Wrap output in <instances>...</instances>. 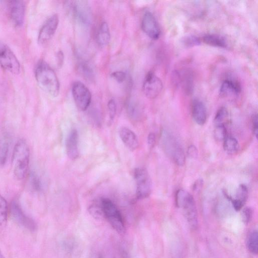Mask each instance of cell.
Listing matches in <instances>:
<instances>
[{"label":"cell","instance_id":"cell-1","mask_svg":"<svg viewBox=\"0 0 258 258\" xmlns=\"http://www.w3.org/2000/svg\"><path fill=\"white\" fill-rule=\"evenodd\" d=\"M34 74L38 84L44 92L53 97L58 96L60 88L58 79L54 70L46 61H38Z\"/></svg>","mask_w":258,"mask_h":258},{"label":"cell","instance_id":"cell-2","mask_svg":"<svg viewBox=\"0 0 258 258\" xmlns=\"http://www.w3.org/2000/svg\"><path fill=\"white\" fill-rule=\"evenodd\" d=\"M30 150L23 139H20L15 144L12 154V166L15 177L19 180L26 176L29 167Z\"/></svg>","mask_w":258,"mask_h":258},{"label":"cell","instance_id":"cell-3","mask_svg":"<svg viewBox=\"0 0 258 258\" xmlns=\"http://www.w3.org/2000/svg\"><path fill=\"white\" fill-rule=\"evenodd\" d=\"M175 202L177 206L182 208L184 216L191 228L196 229L198 224V213L192 196L188 191L179 189L175 195Z\"/></svg>","mask_w":258,"mask_h":258},{"label":"cell","instance_id":"cell-4","mask_svg":"<svg viewBox=\"0 0 258 258\" xmlns=\"http://www.w3.org/2000/svg\"><path fill=\"white\" fill-rule=\"evenodd\" d=\"M103 218L117 232L123 233L125 230L122 216L115 205L109 199L103 198L100 200Z\"/></svg>","mask_w":258,"mask_h":258},{"label":"cell","instance_id":"cell-5","mask_svg":"<svg viewBox=\"0 0 258 258\" xmlns=\"http://www.w3.org/2000/svg\"><path fill=\"white\" fill-rule=\"evenodd\" d=\"M161 144L165 153L179 166L185 163V154L181 145L176 139L166 131L161 135Z\"/></svg>","mask_w":258,"mask_h":258},{"label":"cell","instance_id":"cell-6","mask_svg":"<svg viewBox=\"0 0 258 258\" xmlns=\"http://www.w3.org/2000/svg\"><path fill=\"white\" fill-rule=\"evenodd\" d=\"M134 178L136 183V197L138 199L148 198L152 191V181L146 169L138 167L135 169Z\"/></svg>","mask_w":258,"mask_h":258},{"label":"cell","instance_id":"cell-7","mask_svg":"<svg viewBox=\"0 0 258 258\" xmlns=\"http://www.w3.org/2000/svg\"><path fill=\"white\" fill-rule=\"evenodd\" d=\"M0 66L13 74H18L21 70L20 63L11 48L0 41Z\"/></svg>","mask_w":258,"mask_h":258},{"label":"cell","instance_id":"cell-8","mask_svg":"<svg viewBox=\"0 0 258 258\" xmlns=\"http://www.w3.org/2000/svg\"><path fill=\"white\" fill-rule=\"evenodd\" d=\"M72 92L75 104L79 109L86 110L91 101V94L88 88L80 81L74 82Z\"/></svg>","mask_w":258,"mask_h":258},{"label":"cell","instance_id":"cell-9","mask_svg":"<svg viewBox=\"0 0 258 258\" xmlns=\"http://www.w3.org/2000/svg\"><path fill=\"white\" fill-rule=\"evenodd\" d=\"M71 8L73 16L79 23L85 26L90 24L92 21V13L87 2H73Z\"/></svg>","mask_w":258,"mask_h":258},{"label":"cell","instance_id":"cell-10","mask_svg":"<svg viewBox=\"0 0 258 258\" xmlns=\"http://www.w3.org/2000/svg\"><path fill=\"white\" fill-rule=\"evenodd\" d=\"M163 89L162 81L153 72H149L145 77L143 85V91L150 99L156 98Z\"/></svg>","mask_w":258,"mask_h":258},{"label":"cell","instance_id":"cell-11","mask_svg":"<svg viewBox=\"0 0 258 258\" xmlns=\"http://www.w3.org/2000/svg\"><path fill=\"white\" fill-rule=\"evenodd\" d=\"M59 22L57 14H53L48 18L40 29L38 41L41 44L48 42L55 33Z\"/></svg>","mask_w":258,"mask_h":258},{"label":"cell","instance_id":"cell-12","mask_svg":"<svg viewBox=\"0 0 258 258\" xmlns=\"http://www.w3.org/2000/svg\"><path fill=\"white\" fill-rule=\"evenodd\" d=\"M10 18L16 27H21L24 23L26 5L23 1H11L9 3Z\"/></svg>","mask_w":258,"mask_h":258},{"label":"cell","instance_id":"cell-13","mask_svg":"<svg viewBox=\"0 0 258 258\" xmlns=\"http://www.w3.org/2000/svg\"><path fill=\"white\" fill-rule=\"evenodd\" d=\"M141 27L144 32L152 39H157L160 35V29L154 15L149 12L143 17Z\"/></svg>","mask_w":258,"mask_h":258},{"label":"cell","instance_id":"cell-14","mask_svg":"<svg viewBox=\"0 0 258 258\" xmlns=\"http://www.w3.org/2000/svg\"><path fill=\"white\" fill-rule=\"evenodd\" d=\"M11 213L14 220L19 224L30 230L36 229V224L28 217L16 202H13L11 206Z\"/></svg>","mask_w":258,"mask_h":258},{"label":"cell","instance_id":"cell-15","mask_svg":"<svg viewBox=\"0 0 258 258\" xmlns=\"http://www.w3.org/2000/svg\"><path fill=\"white\" fill-rule=\"evenodd\" d=\"M66 150L67 156L70 159L75 160L78 157V134L76 129L72 130L68 136Z\"/></svg>","mask_w":258,"mask_h":258},{"label":"cell","instance_id":"cell-16","mask_svg":"<svg viewBox=\"0 0 258 258\" xmlns=\"http://www.w3.org/2000/svg\"><path fill=\"white\" fill-rule=\"evenodd\" d=\"M119 137L125 145L131 151L136 150L139 147V140L137 135L130 128L123 126L119 131Z\"/></svg>","mask_w":258,"mask_h":258},{"label":"cell","instance_id":"cell-17","mask_svg":"<svg viewBox=\"0 0 258 258\" xmlns=\"http://www.w3.org/2000/svg\"><path fill=\"white\" fill-rule=\"evenodd\" d=\"M192 116L195 121L199 125L204 124L207 120V110L204 104L200 100L195 99L191 105Z\"/></svg>","mask_w":258,"mask_h":258},{"label":"cell","instance_id":"cell-18","mask_svg":"<svg viewBox=\"0 0 258 258\" xmlns=\"http://www.w3.org/2000/svg\"><path fill=\"white\" fill-rule=\"evenodd\" d=\"M240 92L241 87L238 82L229 79L223 82L220 89V94L223 97L237 96Z\"/></svg>","mask_w":258,"mask_h":258},{"label":"cell","instance_id":"cell-19","mask_svg":"<svg viewBox=\"0 0 258 258\" xmlns=\"http://www.w3.org/2000/svg\"><path fill=\"white\" fill-rule=\"evenodd\" d=\"M110 40V33L108 24L106 22L101 23L97 33L96 41L100 47H103L108 44Z\"/></svg>","mask_w":258,"mask_h":258},{"label":"cell","instance_id":"cell-20","mask_svg":"<svg viewBox=\"0 0 258 258\" xmlns=\"http://www.w3.org/2000/svg\"><path fill=\"white\" fill-rule=\"evenodd\" d=\"M202 40L204 43L213 47L225 48L227 45L225 39L216 34H206L203 36Z\"/></svg>","mask_w":258,"mask_h":258},{"label":"cell","instance_id":"cell-21","mask_svg":"<svg viewBox=\"0 0 258 258\" xmlns=\"http://www.w3.org/2000/svg\"><path fill=\"white\" fill-rule=\"evenodd\" d=\"M9 139L5 136L0 139V166H3L7 160L9 150Z\"/></svg>","mask_w":258,"mask_h":258},{"label":"cell","instance_id":"cell-22","mask_svg":"<svg viewBox=\"0 0 258 258\" xmlns=\"http://www.w3.org/2000/svg\"><path fill=\"white\" fill-rule=\"evenodd\" d=\"M229 119V112L224 107H221L217 111L214 118L215 126H225Z\"/></svg>","mask_w":258,"mask_h":258},{"label":"cell","instance_id":"cell-23","mask_svg":"<svg viewBox=\"0 0 258 258\" xmlns=\"http://www.w3.org/2000/svg\"><path fill=\"white\" fill-rule=\"evenodd\" d=\"M223 141V148L227 153L233 154L238 150L239 144L235 138L227 136Z\"/></svg>","mask_w":258,"mask_h":258},{"label":"cell","instance_id":"cell-24","mask_svg":"<svg viewBox=\"0 0 258 258\" xmlns=\"http://www.w3.org/2000/svg\"><path fill=\"white\" fill-rule=\"evenodd\" d=\"M247 246L249 251L253 254L258 252V234L256 230L250 233L247 240Z\"/></svg>","mask_w":258,"mask_h":258},{"label":"cell","instance_id":"cell-25","mask_svg":"<svg viewBox=\"0 0 258 258\" xmlns=\"http://www.w3.org/2000/svg\"><path fill=\"white\" fill-rule=\"evenodd\" d=\"M8 213V206L6 200L0 195V226L6 223Z\"/></svg>","mask_w":258,"mask_h":258},{"label":"cell","instance_id":"cell-26","mask_svg":"<svg viewBox=\"0 0 258 258\" xmlns=\"http://www.w3.org/2000/svg\"><path fill=\"white\" fill-rule=\"evenodd\" d=\"M29 183L31 189L35 192H39L41 189V183L39 176L34 172L29 175Z\"/></svg>","mask_w":258,"mask_h":258},{"label":"cell","instance_id":"cell-27","mask_svg":"<svg viewBox=\"0 0 258 258\" xmlns=\"http://www.w3.org/2000/svg\"><path fill=\"white\" fill-rule=\"evenodd\" d=\"M248 197V189L246 186L244 184H241L238 186L235 198L237 200L244 205Z\"/></svg>","mask_w":258,"mask_h":258},{"label":"cell","instance_id":"cell-28","mask_svg":"<svg viewBox=\"0 0 258 258\" xmlns=\"http://www.w3.org/2000/svg\"><path fill=\"white\" fill-rule=\"evenodd\" d=\"M181 42L185 46L192 47L200 45L201 40L196 36L190 35L183 37Z\"/></svg>","mask_w":258,"mask_h":258},{"label":"cell","instance_id":"cell-29","mask_svg":"<svg viewBox=\"0 0 258 258\" xmlns=\"http://www.w3.org/2000/svg\"><path fill=\"white\" fill-rule=\"evenodd\" d=\"M90 214L95 218H103V212L100 202L95 203L90 206L88 209Z\"/></svg>","mask_w":258,"mask_h":258},{"label":"cell","instance_id":"cell-30","mask_svg":"<svg viewBox=\"0 0 258 258\" xmlns=\"http://www.w3.org/2000/svg\"><path fill=\"white\" fill-rule=\"evenodd\" d=\"M127 112L133 119H137L140 116V109L137 104L133 101H130L126 106Z\"/></svg>","mask_w":258,"mask_h":258},{"label":"cell","instance_id":"cell-31","mask_svg":"<svg viewBox=\"0 0 258 258\" xmlns=\"http://www.w3.org/2000/svg\"><path fill=\"white\" fill-rule=\"evenodd\" d=\"M79 70L82 75L86 79H91L93 77V69L87 62H81L79 66Z\"/></svg>","mask_w":258,"mask_h":258},{"label":"cell","instance_id":"cell-32","mask_svg":"<svg viewBox=\"0 0 258 258\" xmlns=\"http://www.w3.org/2000/svg\"><path fill=\"white\" fill-rule=\"evenodd\" d=\"M214 135L217 140L219 141H224L227 136L225 126H215Z\"/></svg>","mask_w":258,"mask_h":258},{"label":"cell","instance_id":"cell-33","mask_svg":"<svg viewBox=\"0 0 258 258\" xmlns=\"http://www.w3.org/2000/svg\"><path fill=\"white\" fill-rule=\"evenodd\" d=\"M109 119L113 120L116 113V104L115 100L111 99L109 100L107 104Z\"/></svg>","mask_w":258,"mask_h":258},{"label":"cell","instance_id":"cell-34","mask_svg":"<svg viewBox=\"0 0 258 258\" xmlns=\"http://www.w3.org/2000/svg\"><path fill=\"white\" fill-rule=\"evenodd\" d=\"M252 211L250 207H245L242 209L241 212L242 219L245 224L248 223L251 219Z\"/></svg>","mask_w":258,"mask_h":258},{"label":"cell","instance_id":"cell-35","mask_svg":"<svg viewBox=\"0 0 258 258\" xmlns=\"http://www.w3.org/2000/svg\"><path fill=\"white\" fill-rule=\"evenodd\" d=\"M111 77L118 83H122L126 79V74L122 71H115L111 73Z\"/></svg>","mask_w":258,"mask_h":258},{"label":"cell","instance_id":"cell-36","mask_svg":"<svg viewBox=\"0 0 258 258\" xmlns=\"http://www.w3.org/2000/svg\"><path fill=\"white\" fill-rule=\"evenodd\" d=\"M257 115L253 114L252 116V131L255 138L257 139L258 135V120Z\"/></svg>","mask_w":258,"mask_h":258},{"label":"cell","instance_id":"cell-37","mask_svg":"<svg viewBox=\"0 0 258 258\" xmlns=\"http://www.w3.org/2000/svg\"><path fill=\"white\" fill-rule=\"evenodd\" d=\"M198 150L194 145L189 146L187 150V155L191 158H196L198 156Z\"/></svg>","mask_w":258,"mask_h":258},{"label":"cell","instance_id":"cell-38","mask_svg":"<svg viewBox=\"0 0 258 258\" xmlns=\"http://www.w3.org/2000/svg\"><path fill=\"white\" fill-rule=\"evenodd\" d=\"M203 180L202 179H197L193 184L192 189L196 192L200 191L203 185Z\"/></svg>","mask_w":258,"mask_h":258},{"label":"cell","instance_id":"cell-39","mask_svg":"<svg viewBox=\"0 0 258 258\" xmlns=\"http://www.w3.org/2000/svg\"><path fill=\"white\" fill-rule=\"evenodd\" d=\"M56 61L58 67H61L63 64L64 60V54L62 51H58L56 55Z\"/></svg>","mask_w":258,"mask_h":258},{"label":"cell","instance_id":"cell-40","mask_svg":"<svg viewBox=\"0 0 258 258\" xmlns=\"http://www.w3.org/2000/svg\"><path fill=\"white\" fill-rule=\"evenodd\" d=\"M156 141L155 135L153 133H150L147 138V143L150 147H153Z\"/></svg>","mask_w":258,"mask_h":258},{"label":"cell","instance_id":"cell-41","mask_svg":"<svg viewBox=\"0 0 258 258\" xmlns=\"http://www.w3.org/2000/svg\"><path fill=\"white\" fill-rule=\"evenodd\" d=\"M92 258H104L101 253H97Z\"/></svg>","mask_w":258,"mask_h":258},{"label":"cell","instance_id":"cell-42","mask_svg":"<svg viewBox=\"0 0 258 258\" xmlns=\"http://www.w3.org/2000/svg\"><path fill=\"white\" fill-rule=\"evenodd\" d=\"M0 258H5L0 250Z\"/></svg>","mask_w":258,"mask_h":258}]
</instances>
